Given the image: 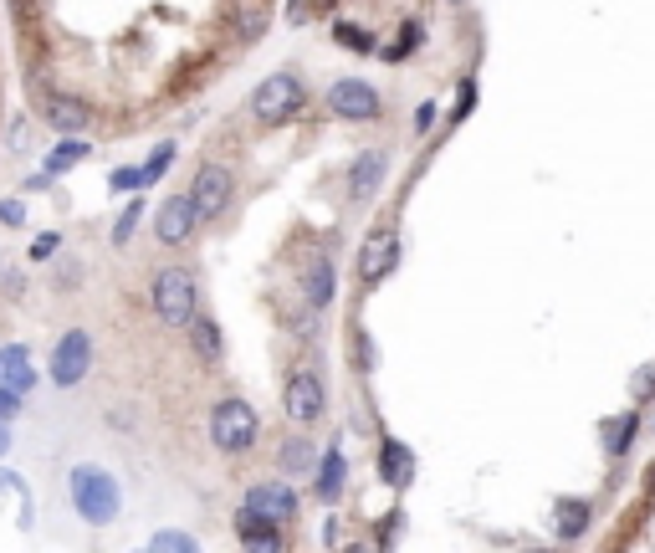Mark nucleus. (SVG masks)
<instances>
[{
  "mask_svg": "<svg viewBox=\"0 0 655 553\" xmlns=\"http://www.w3.org/2000/svg\"><path fill=\"white\" fill-rule=\"evenodd\" d=\"M338 487H343V451L333 446V451L323 456V472H318V497H323V502H333V497H338Z\"/></svg>",
  "mask_w": 655,
  "mask_h": 553,
  "instance_id": "21",
  "label": "nucleus"
},
{
  "mask_svg": "<svg viewBox=\"0 0 655 553\" xmlns=\"http://www.w3.org/2000/svg\"><path fill=\"white\" fill-rule=\"evenodd\" d=\"M645 502L655 507V466H650V472H645Z\"/></svg>",
  "mask_w": 655,
  "mask_h": 553,
  "instance_id": "33",
  "label": "nucleus"
},
{
  "mask_svg": "<svg viewBox=\"0 0 655 553\" xmlns=\"http://www.w3.org/2000/svg\"><path fill=\"white\" fill-rule=\"evenodd\" d=\"M0 451H6V431H0Z\"/></svg>",
  "mask_w": 655,
  "mask_h": 553,
  "instance_id": "34",
  "label": "nucleus"
},
{
  "mask_svg": "<svg viewBox=\"0 0 655 553\" xmlns=\"http://www.w3.org/2000/svg\"><path fill=\"white\" fill-rule=\"evenodd\" d=\"M395 262H400V241H395V231H389V226H379L364 241V251H359V277L364 282H384Z\"/></svg>",
  "mask_w": 655,
  "mask_h": 553,
  "instance_id": "11",
  "label": "nucleus"
},
{
  "mask_svg": "<svg viewBox=\"0 0 655 553\" xmlns=\"http://www.w3.org/2000/svg\"><path fill=\"white\" fill-rule=\"evenodd\" d=\"M333 41H338V47H354V52H374L369 31H364V26H348V21H338V26H333Z\"/></svg>",
  "mask_w": 655,
  "mask_h": 553,
  "instance_id": "23",
  "label": "nucleus"
},
{
  "mask_svg": "<svg viewBox=\"0 0 655 553\" xmlns=\"http://www.w3.org/2000/svg\"><path fill=\"white\" fill-rule=\"evenodd\" d=\"M246 507H256V513L272 518V523H292L297 518V492L287 482H251L246 487Z\"/></svg>",
  "mask_w": 655,
  "mask_h": 553,
  "instance_id": "9",
  "label": "nucleus"
},
{
  "mask_svg": "<svg viewBox=\"0 0 655 553\" xmlns=\"http://www.w3.org/2000/svg\"><path fill=\"white\" fill-rule=\"evenodd\" d=\"M302 297H308V308H328L333 303V262L323 257V251L308 262V272H302Z\"/></svg>",
  "mask_w": 655,
  "mask_h": 553,
  "instance_id": "15",
  "label": "nucleus"
},
{
  "mask_svg": "<svg viewBox=\"0 0 655 553\" xmlns=\"http://www.w3.org/2000/svg\"><path fill=\"white\" fill-rule=\"evenodd\" d=\"M267 16H272V0H236V36L256 41L267 31Z\"/></svg>",
  "mask_w": 655,
  "mask_h": 553,
  "instance_id": "20",
  "label": "nucleus"
},
{
  "mask_svg": "<svg viewBox=\"0 0 655 553\" xmlns=\"http://www.w3.org/2000/svg\"><path fill=\"white\" fill-rule=\"evenodd\" d=\"M154 548H190V538H174V533H164V538H154Z\"/></svg>",
  "mask_w": 655,
  "mask_h": 553,
  "instance_id": "32",
  "label": "nucleus"
},
{
  "mask_svg": "<svg viewBox=\"0 0 655 553\" xmlns=\"http://www.w3.org/2000/svg\"><path fill=\"white\" fill-rule=\"evenodd\" d=\"M82 154H87L82 144H57V149L47 154V169H72V164H77Z\"/></svg>",
  "mask_w": 655,
  "mask_h": 553,
  "instance_id": "26",
  "label": "nucleus"
},
{
  "mask_svg": "<svg viewBox=\"0 0 655 553\" xmlns=\"http://www.w3.org/2000/svg\"><path fill=\"white\" fill-rule=\"evenodd\" d=\"M113 185H118V190H144V169H118Z\"/></svg>",
  "mask_w": 655,
  "mask_h": 553,
  "instance_id": "28",
  "label": "nucleus"
},
{
  "mask_svg": "<svg viewBox=\"0 0 655 553\" xmlns=\"http://www.w3.org/2000/svg\"><path fill=\"white\" fill-rule=\"evenodd\" d=\"M302 108H308V88H302V77H292V72H272L251 93V113L261 123H292Z\"/></svg>",
  "mask_w": 655,
  "mask_h": 553,
  "instance_id": "1",
  "label": "nucleus"
},
{
  "mask_svg": "<svg viewBox=\"0 0 655 553\" xmlns=\"http://www.w3.org/2000/svg\"><path fill=\"white\" fill-rule=\"evenodd\" d=\"M635 431H640V420H635V410H630L625 420H615V425H609V451H615V456H625V451H630V441H635Z\"/></svg>",
  "mask_w": 655,
  "mask_h": 553,
  "instance_id": "22",
  "label": "nucleus"
},
{
  "mask_svg": "<svg viewBox=\"0 0 655 553\" xmlns=\"http://www.w3.org/2000/svg\"><path fill=\"white\" fill-rule=\"evenodd\" d=\"M430 123H435V103H420V113H415V129L425 134V129H430Z\"/></svg>",
  "mask_w": 655,
  "mask_h": 553,
  "instance_id": "30",
  "label": "nucleus"
},
{
  "mask_svg": "<svg viewBox=\"0 0 655 553\" xmlns=\"http://www.w3.org/2000/svg\"><path fill=\"white\" fill-rule=\"evenodd\" d=\"M169 159H174V144H159V149H154V159H149V169H144V185H154V180L164 175Z\"/></svg>",
  "mask_w": 655,
  "mask_h": 553,
  "instance_id": "27",
  "label": "nucleus"
},
{
  "mask_svg": "<svg viewBox=\"0 0 655 553\" xmlns=\"http://www.w3.org/2000/svg\"><path fill=\"white\" fill-rule=\"evenodd\" d=\"M379 477H384L389 487H405V482L415 477V456H410L400 441H389V446L379 451Z\"/></svg>",
  "mask_w": 655,
  "mask_h": 553,
  "instance_id": "17",
  "label": "nucleus"
},
{
  "mask_svg": "<svg viewBox=\"0 0 655 553\" xmlns=\"http://www.w3.org/2000/svg\"><path fill=\"white\" fill-rule=\"evenodd\" d=\"M589 502H574V497H563L558 507H553V528H558V538H584V528H589Z\"/></svg>",
  "mask_w": 655,
  "mask_h": 553,
  "instance_id": "19",
  "label": "nucleus"
},
{
  "mask_svg": "<svg viewBox=\"0 0 655 553\" xmlns=\"http://www.w3.org/2000/svg\"><path fill=\"white\" fill-rule=\"evenodd\" d=\"M190 195H195V205H200V216H205V221H215V216H226V205H231V195H236V175H231L226 164L205 159V164L195 169Z\"/></svg>",
  "mask_w": 655,
  "mask_h": 553,
  "instance_id": "6",
  "label": "nucleus"
},
{
  "mask_svg": "<svg viewBox=\"0 0 655 553\" xmlns=\"http://www.w3.org/2000/svg\"><path fill=\"white\" fill-rule=\"evenodd\" d=\"M195 303H200V287L185 267H164L154 277V313L169 323V328H190L195 318Z\"/></svg>",
  "mask_w": 655,
  "mask_h": 553,
  "instance_id": "2",
  "label": "nucleus"
},
{
  "mask_svg": "<svg viewBox=\"0 0 655 553\" xmlns=\"http://www.w3.org/2000/svg\"><path fill=\"white\" fill-rule=\"evenodd\" d=\"M210 441L221 446L226 456H241L256 446V410L246 400H221L210 410Z\"/></svg>",
  "mask_w": 655,
  "mask_h": 553,
  "instance_id": "3",
  "label": "nucleus"
},
{
  "mask_svg": "<svg viewBox=\"0 0 655 553\" xmlns=\"http://www.w3.org/2000/svg\"><path fill=\"white\" fill-rule=\"evenodd\" d=\"M200 221H205V216H200V205H195L190 190H185V195H169V200L159 205V216H154V236H159V246H185Z\"/></svg>",
  "mask_w": 655,
  "mask_h": 553,
  "instance_id": "7",
  "label": "nucleus"
},
{
  "mask_svg": "<svg viewBox=\"0 0 655 553\" xmlns=\"http://www.w3.org/2000/svg\"><path fill=\"white\" fill-rule=\"evenodd\" d=\"M282 466H287V472H308V466H313V446L308 441H282Z\"/></svg>",
  "mask_w": 655,
  "mask_h": 553,
  "instance_id": "25",
  "label": "nucleus"
},
{
  "mask_svg": "<svg viewBox=\"0 0 655 553\" xmlns=\"http://www.w3.org/2000/svg\"><path fill=\"white\" fill-rule=\"evenodd\" d=\"M72 502H77V513L87 523H108L118 513V487L108 472H98V466H77L72 472Z\"/></svg>",
  "mask_w": 655,
  "mask_h": 553,
  "instance_id": "4",
  "label": "nucleus"
},
{
  "mask_svg": "<svg viewBox=\"0 0 655 553\" xmlns=\"http://www.w3.org/2000/svg\"><path fill=\"white\" fill-rule=\"evenodd\" d=\"M384 149H369V154H359L354 159V169H348V195L354 200H369L374 190H379V180H384Z\"/></svg>",
  "mask_w": 655,
  "mask_h": 553,
  "instance_id": "13",
  "label": "nucleus"
},
{
  "mask_svg": "<svg viewBox=\"0 0 655 553\" xmlns=\"http://www.w3.org/2000/svg\"><path fill=\"white\" fill-rule=\"evenodd\" d=\"M16 395H21V390H6V385H0V420L16 415Z\"/></svg>",
  "mask_w": 655,
  "mask_h": 553,
  "instance_id": "29",
  "label": "nucleus"
},
{
  "mask_svg": "<svg viewBox=\"0 0 655 553\" xmlns=\"http://www.w3.org/2000/svg\"><path fill=\"white\" fill-rule=\"evenodd\" d=\"M144 221V195L134 200V205H128L123 210V216H118V226H113V246H128V236H134V226Z\"/></svg>",
  "mask_w": 655,
  "mask_h": 553,
  "instance_id": "24",
  "label": "nucleus"
},
{
  "mask_svg": "<svg viewBox=\"0 0 655 553\" xmlns=\"http://www.w3.org/2000/svg\"><path fill=\"white\" fill-rule=\"evenodd\" d=\"M87 364H93V344H87L82 328H72L57 344V354H52V379H57V385H77V379L87 374Z\"/></svg>",
  "mask_w": 655,
  "mask_h": 553,
  "instance_id": "10",
  "label": "nucleus"
},
{
  "mask_svg": "<svg viewBox=\"0 0 655 553\" xmlns=\"http://www.w3.org/2000/svg\"><path fill=\"white\" fill-rule=\"evenodd\" d=\"M47 118H52V129H62V134H82L87 123H93V108H87L82 98H52L47 103Z\"/></svg>",
  "mask_w": 655,
  "mask_h": 553,
  "instance_id": "16",
  "label": "nucleus"
},
{
  "mask_svg": "<svg viewBox=\"0 0 655 553\" xmlns=\"http://www.w3.org/2000/svg\"><path fill=\"white\" fill-rule=\"evenodd\" d=\"M185 333H190V349L200 354V364H210V369H215V364H226V338H221V323H215V318L195 313Z\"/></svg>",
  "mask_w": 655,
  "mask_h": 553,
  "instance_id": "12",
  "label": "nucleus"
},
{
  "mask_svg": "<svg viewBox=\"0 0 655 553\" xmlns=\"http://www.w3.org/2000/svg\"><path fill=\"white\" fill-rule=\"evenodd\" d=\"M0 385H6V390H31V354L21 344L0 349Z\"/></svg>",
  "mask_w": 655,
  "mask_h": 553,
  "instance_id": "18",
  "label": "nucleus"
},
{
  "mask_svg": "<svg viewBox=\"0 0 655 553\" xmlns=\"http://www.w3.org/2000/svg\"><path fill=\"white\" fill-rule=\"evenodd\" d=\"M328 113L333 118H348V123H374L379 118V93L359 77H343L328 88Z\"/></svg>",
  "mask_w": 655,
  "mask_h": 553,
  "instance_id": "8",
  "label": "nucleus"
},
{
  "mask_svg": "<svg viewBox=\"0 0 655 553\" xmlns=\"http://www.w3.org/2000/svg\"><path fill=\"white\" fill-rule=\"evenodd\" d=\"M282 523H272V518H261L256 507H241L236 513V533H241V543L246 548H277L282 543V533H277Z\"/></svg>",
  "mask_w": 655,
  "mask_h": 553,
  "instance_id": "14",
  "label": "nucleus"
},
{
  "mask_svg": "<svg viewBox=\"0 0 655 553\" xmlns=\"http://www.w3.org/2000/svg\"><path fill=\"white\" fill-rule=\"evenodd\" d=\"M57 241H62V236H41L31 251H36V257H52V251H57Z\"/></svg>",
  "mask_w": 655,
  "mask_h": 553,
  "instance_id": "31",
  "label": "nucleus"
},
{
  "mask_svg": "<svg viewBox=\"0 0 655 553\" xmlns=\"http://www.w3.org/2000/svg\"><path fill=\"white\" fill-rule=\"evenodd\" d=\"M282 410L292 425H318L328 415V385H323V374L318 369H297L287 379V390H282Z\"/></svg>",
  "mask_w": 655,
  "mask_h": 553,
  "instance_id": "5",
  "label": "nucleus"
}]
</instances>
